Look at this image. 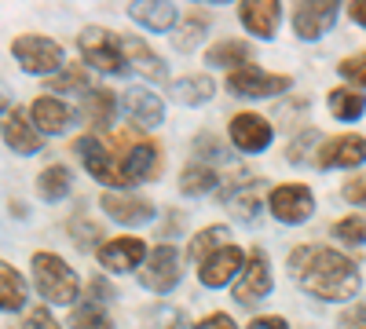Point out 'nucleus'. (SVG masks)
Segmentation results:
<instances>
[{
    "label": "nucleus",
    "instance_id": "47",
    "mask_svg": "<svg viewBox=\"0 0 366 329\" xmlns=\"http://www.w3.org/2000/svg\"><path fill=\"white\" fill-rule=\"evenodd\" d=\"M362 308H366V304H362Z\"/></svg>",
    "mask_w": 366,
    "mask_h": 329
},
{
    "label": "nucleus",
    "instance_id": "6",
    "mask_svg": "<svg viewBox=\"0 0 366 329\" xmlns=\"http://www.w3.org/2000/svg\"><path fill=\"white\" fill-rule=\"evenodd\" d=\"M11 55L22 74H34V77H55L59 70L66 66L63 59V44L41 37V34H22L11 41Z\"/></svg>",
    "mask_w": 366,
    "mask_h": 329
},
{
    "label": "nucleus",
    "instance_id": "22",
    "mask_svg": "<svg viewBox=\"0 0 366 329\" xmlns=\"http://www.w3.org/2000/svg\"><path fill=\"white\" fill-rule=\"evenodd\" d=\"M205 63L217 66V70H227V74L246 70V66H253V48H249V41L224 37L220 44H212V48L205 51Z\"/></svg>",
    "mask_w": 366,
    "mask_h": 329
},
{
    "label": "nucleus",
    "instance_id": "25",
    "mask_svg": "<svg viewBox=\"0 0 366 329\" xmlns=\"http://www.w3.org/2000/svg\"><path fill=\"white\" fill-rule=\"evenodd\" d=\"M117 106H121L117 92H110V88H92V92L84 96V103H81V113H84V121L92 128L107 132L110 121H114V113H117Z\"/></svg>",
    "mask_w": 366,
    "mask_h": 329
},
{
    "label": "nucleus",
    "instance_id": "1",
    "mask_svg": "<svg viewBox=\"0 0 366 329\" xmlns=\"http://www.w3.org/2000/svg\"><path fill=\"white\" fill-rule=\"evenodd\" d=\"M290 275L326 304H348L362 289L359 263L330 246H300L290 253Z\"/></svg>",
    "mask_w": 366,
    "mask_h": 329
},
{
    "label": "nucleus",
    "instance_id": "29",
    "mask_svg": "<svg viewBox=\"0 0 366 329\" xmlns=\"http://www.w3.org/2000/svg\"><path fill=\"white\" fill-rule=\"evenodd\" d=\"M326 106L337 121H359V117L366 113V96L359 92V88L345 84V88H333V92L326 96Z\"/></svg>",
    "mask_w": 366,
    "mask_h": 329
},
{
    "label": "nucleus",
    "instance_id": "12",
    "mask_svg": "<svg viewBox=\"0 0 366 329\" xmlns=\"http://www.w3.org/2000/svg\"><path fill=\"white\" fill-rule=\"evenodd\" d=\"M227 136L231 143L238 146L242 154H264L271 139H274V128L264 113H253V110H242L231 117V125H227Z\"/></svg>",
    "mask_w": 366,
    "mask_h": 329
},
{
    "label": "nucleus",
    "instance_id": "44",
    "mask_svg": "<svg viewBox=\"0 0 366 329\" xmlns=\"http://www.w3.org/2000/svg\"><path fill=\"white\" fill-rule=\"evenodd\" d=\"M337 329H366V308H352L337 318Z\"/></svg>",
    "mask_w": 366,
    "mask_h": 329
},
{
    "label": "nucleus",
    "instance_id": "19",
    "mask_svg": "<svg viewBox=\"0 0 366 329\" xmlns=\"http://www.w3.org/2000/svg\"><path fill=\"white\" fill-rule=\"evenodd\" d=\"M121 51H125V63L132 74L147 77V81H165L169 77V66L162 63V59L150 51V44L136 34H121Z\"/></svg>",
    "mask_w": 366,
    "mask_h": 329
},
{
    "label": "nucleus",
    "instance_id": "2",
    "mask_svg": "<svg viewBox=\"0 0 366 329\" xmlns=\"http://www.w3.org/2000/svg\"><path fill=\"white\" fill-rule=\"evenodd\" d=\"M29 267H34V285H37V293L44 296V300L74 311L77 296H81V278H77L74 267L59 253H34Z\"/></svg>",
    "mask_w": 366,
    "mask_h": 329
},
{
    "label": "nucleus",
    "instance_id": "33",
    "mask_svg": "<svg viewBox=\"0 0 366 329\" xmlns=\"http://www.w3.org/2000/svg\"><path fill=\"white\" fill-rule=\"evenodd\" d=\"M48 92H92V77L84 70V63H66L55 77H48Z\"/></svg>",
    "mask_w": 366,
    "mask_h": 329
},
{
    "label": "nucleus",
    "instance_id": "40",
    "mask_svg": "<svg viewBox=\"0 0 366 329\" xmlns=\"http://www.w3.org/2000/svg\"><path fill=\"white\" fill-rule=\"evenodd\" d=\"M19 329H63V325H59L55 322V315L41 304V308H34V311H29L26 318H22V325Z\"/></svg>",
    "mask_w": 366,
    "mask_h": 329
},
{
    "label": "nucleus",
    "instance_id": "20",
    "mask_svg": "<svg viewBox=\"0 0 366 329\" xmlns=\"http://www.w3.org/2000/svg\"><path fill=\"white\" fill-rule=\"evenodd\" d=\"M121 106H125L129 121L139 125V128H158L165 121V103L147 92V88H129V92H121Z\"/></svg>",
    "mask_w": 366,
    "mask_h": 329
},
{
    "label": "nucleus",
    "instance_id": "18",
    "mask_svg": "<svg viewBox=\"0 0 366 329\" xmlns=\"http://www.w3.org/2000/svg\"><path fill=\"white\" fill-rule=\"evenodd\" d=\"M238 19H242V26H246L253 37L271 41L274 34H279L282 4H274V0H246V4H238Z\"/></svg>",
    "mask_w": 366,
    "mask_h": 329
},
{
    "label": "nucleus",
    "instance_id": "36",
    "mask_svg": "<svg viewBox=\"0 0 366 329\" xmlns=\"http://www.w3.org/2000/svg\"><path fill=\"white\" fill-rule=\"evenodd\" d=\"M333 238L345 246H366V213H352L333 223Z\"/></svg>",
    "mask_w": 366,
    "mask_h": 329
},
{
    "label": "nucleus",
    "instance_id": "27",
    "mask_svg": "<svg viewBox=\"0 0 366 329\" xmlns=\"http://www.w3.org/2000/svg\"><path fill=\"white\" fill-rule=\"evenodd\" d=\"M26 296H29L26 278L15 271L11 263H0V308H4L8 315H15V311L26 308Z\"/></svg>",
    "mask_w": 366,
    "mask_h": 329
},
{
    "label": "nucleus",
    "instance_id": "34",
    "mask_svg": "<svg viewBox=\"0 0 366 329\" xmlns=\"http://www.w3.org/2000/svg\"><path fill=\"white\" fill-rule=\"evenodd\" d=\"M70 325L74 329H114V318L103 311V304L96 300H84L70 311Z\"/></svg>",
    "mask_w": 366,
    "mask_h": 329
},
{
    "label": "nucleus",
    "instance_id": "46",
    "mask_svg": "<svg viewBox=\"0 0 366 329\" xmlns=\"http://www.w3.org/2000/svg\"><path fill=\"white\" fill-rule=\"evenodd\" d=\"M348 15H352V22H359V26L366 29V0H355V4H348Z\"/></svg>",
    "mask_w": 366,
    "mask_h": 329
},
{
    "label": "nucleus",
    "instance_id": "26",
    "mask_svg": "<svg viewBox=\"0 0 366 329\" xmlns=\"http://www.w3.org/2000/svg\"><path fill=\"white\" fill-rule=\"evenodd\" d=\"M129 19L143 29H150V34H169V29L176 26L179 11L176 4H154V0H147V4H132L129 8Z\"/></svg>",
    "mask_w": 366,
    "mask_h": 329
},
{
    "label": "nucleus",
    "instance_id": "11",
    "mask_svg": "<svg viewBox=\"0 0 366 329\" xmlns=\"http://www.w3.org/2000/svg\"><path fill=\"white\" fill-rule=\"evenodd\" d=\"M271 285H274V278H271L267 253H264V249H253L249 260H246V271H242L238 282H234V304L249 308V304L267 300V296H271Z\"/></svg>",
    "mask_w": 366,
    "mask_h": 329
},
{
    "label": "nucleus",
    "instance_id": "16",
    "mask_svg": "<svg viewBox=\"0 0 366 329\" xmlns=\"http://www.w3.org/2000/svg\"><path fill=\"white\" fill-rule=\"evenodd\" d=\"M103 213H107L114 223H121V227H143V223H150V220L158 216V208L150 205L147 198H139V194L107 191V194H103Z\"/></svg>",
    "mask_w": 366,
    "mask_h": 329
},
{
    "label": "nucleus",
    "instance_id": "32",
    "mask_svg": "<svg viewBox=\"0 0 366 329\" xmlns=\"http://www.w3.org/2000/svg\"><path fill=\"white\" fill-rule=\"evenodd\" d=\"M66 231H70V242L77 246V249H84V253H92V249H103V227L96 223V220H88L84 213H77V216H70V223H66Z\"/></svg>",
    "mask_w": 366,
    "mask_h": 329
},
{
    "label": "nucleus",
    "instance_id": "24",
    "mask_svg": "<svg viewBox=\"0 0 366 329\" xmlns=\"http://www.w3.org/2000/svg\"><path fill=\"white\" fill-rule=\"evenodd\" d=\"M169 92L179 106H205L212 96H217V81H212L209 74H187V77L172 81Z\"/></svg>",
    "mask_w": 366,
    "mask_h": 329
},
{
    "label": "nucleus",
    "instance_id": "31",
    "mask_svg": "<svg viewBox=\"0 0 366 329\" xmlns=\"http://www.w3.org/2000/svg\"><path fill=\"white\" fill-rule=\"evenodd\" d=\"M205 29H209V11L205 8H191L187 15H183V22H179V34L172 37L176 51H194L202 44V37H205Z\"/></svg>",
    "mask_w": 366,
    "mask_h": 329
},
{
    "label": "nucleus",
    "instance_id": "17",
    "mask_svg": "<svg viewBox=\"0 0 366 329\" xmlns=\"http://www.w3.org/2000/svg\"><path fill=\"white\" fill-rule=\"evenodd\" d=\"M4 143L11 154H22V158L41 151V132L19 106H4Z\"/></svg>",
    "mask_w": 366,
    "mask_h": 329
},
{
    "label": "nucleus",
    "instance_id": "28",
    "mask_svg": "<svg viewBox=\"0 0 366 329\" xmlns=\"http://www.w3.org/2000/svg\"><path fill=\"white\" fill-rule=\"evenodd\" d=\"M227 227L224 223H212V227H202L191 242H187V260L191 263H205L212 253H220L224 246H227Z\"/></svg>",
    "mask_w": 366,
    "mask_h": 329
},
{
    "label": "nucleus",
    "instance_id": "23",
    "mask_svg": "<svg viewBox=\"0 0 366 329\" xmlns=\"http://www.w3.org/2000/svg\"><path fill=\"white\" fill-rule=\"evenodd\" d=\"M220 187H224V176H220V168H212V165L191 161V165H183V172H179V194L202 198V194H220Z\"/></svg>",
    "mask_w": 366,
    "mask_h": 329
},
{
    "label": "nucleus",
    "instance_id": "21",
    "mask_svg": "<svg viewBox=\"0 0 366 329\" xmlns=\"http://www.w3.org/2000/svg\"><path fill=\"white\" fill-rule=\"evenodd\" d=\"M29 121L37 125L41 136H63L74 121V113L63 99H55V96H37L34 103H29Z\"/></svg>",
    "mask_w": 366,
    "mask_h": 329
},
{
    "label": "nucleus",
    "instance_id": "38",
    "mask_svg": "<svg viewBox=\"0 0 366 329\" xmlns=\"http://www.w3.org/2000/svg\"><path fill=\"white\" fill-rule=\"evenodd\" d=\"M194 161H202V165H212V168H217L220 161H227V154H224V143H220L217 136H198V139H194Z\"/></svg>",
    "mask_w": 366,
    "mask_h": 329
},
{
    "label": "nucleus",
    "instance_id": "9",
    "mask_svg": "<svg viewBox=\"0 0 366 329\" xmlns=\"http://www.w3.org/2000/svg\"><path fill=\"white\" fill-rule=\"evenodd\" d=\"M267 208H271V216L279 220V223H304V220H312L315 213V194L304 187V183H279V187H271L267 194Z\"/></svg>",
    "mask_w": 366,
    "mask_h": 329
},
{
    "label": "nucleus",
    "instance_id": "15",
    "mask_svg": "<svg viewBox=\"0 0 366 329\" xmlns=\"http://www.w3.org/2000/svg\"><path fill=\"white\" fill-rule=\"evenodd\" d=\"M246 253H242L238 246H224L220 253H212L202 267H198V282L205 289H220L227 282H238V275L246 271Z\"/></svg>",
    "mask_w": 366,
    "mask_h": 329
},
{
    "label": "nucleus",
    "instance_id": "41",
    "mask_svg": "<svg viewBox=\"0 0 366 329\" xmlns=\"http://www.w3.org/2000/svg\"><path fill=\"white\" fill-rule=\"evenodd\" d=\"M341 198L348 205H366V176H352L348 183L341 187Z\"/></svg>",
    "mask_w": 366,
    "mask_h": 329
},
{
    "label": "nucleus",
    "instance_id": "37",
    "mask_svg": "<svg viewBox=\"0 0 366 329\" xmlns=\"http://www.w3.org/2000/svg\"><path fill=\"white\" fill-rule=\"evenodd\" d=\"M319 146H322V136H319L315 128H300L297 139L290 143V154H286V158H290L293 165H304V161H308V154H304V151H312V158H315Z\"/></svg>",
    "mask_w": 366,
    "mask_h": 329
},
{
    "label": "nucleus",
    "instance_id": "30",
    "mask_svg": "<svg viewBox=\"0 0 366 329\" xmlns=\"http://www.w3.org/2000/svg\"><path fill=\"white\" fill-rule=\"evenodd\" d=\"M70 191H74V176H70V168L66 165H48L41 176H37V194L44 198V201H63V198H70Z\"/></svg>",
    "mask_w": 366,
    "mask_h": 329
},
{
    "label": "nucleus",
    "instance_id": "39",
    "mask_svg": "<svg viewBox=\"0 0 366 329\" xmlns=\"http://www.w3.org/2000/svg\"><path fill=\"white\" fill-rule=\"evenodd\" d=\"M337 74H341L352 88H366V51L341 59V63H337Z\"/></svg>",
    "mask_w": 366,
    "mask_h": 329
},
{
    "label": "nucleus",
    "instance_id": "7",
    "mask_svg": "<svg viewBox=\"0 0 366 329\" xmlns=\"http://www.w3.org/2000/svg\"><path fill=\"white\" fill-rule=\"evenodd\" d=\"M224 88L234 99H271V96H286L293 88V77L290 74H267L260 66H246V70L227 74Z\"/></svg>",
    "mask_w": 366,
    "mask_h": 329
},
{
    "label": "nucleus",
    "instance_id": "35",
    "mask_svg": "<svg viewBox=\"0 0 366 329\" xmlns=\"http://www.w3.org/2000/svg\"><path fill=\"white\" fill-rule=\"evenodd\" d=\"M143 322H147L150 329H191L187 315H183L179 308H169V304L147 308V311H143Z\"/></svg>",
    "mask_w": 366,
    "mask_h": 329
},
{
    "label": "nucleus",
    "instance_id": "42",
    "mask_svg": "<svg viewBox=\"0 0 366 329\" xmlns=\"http://www.w3.org/2000/svg\"><path fill=\"white\" fill-rule=\"evenodd\" d=\"M114 296H117V289L103 278V275H96V278H92L88 282V300H96V304H107V300H114Z\"/></svg>",
    "mask_w": 366,
    "mask_h": 329
},
{
    "label": "nucleus",
    "instance_id": "3",
    "mask_svg": "<svg viewBox=\"0 0 366 329\" xmlns=\"http://www.w3.org/2000/svg\"><path fill=\"white\" fill-rule=\"evenodd\" d=\"M110 146L121 154V168H125L129 187H136V183H150V179H158L162 168H165L162 146H158L154 139L136 136L132 128H129V132H117V136L110 139Z\"/></svg>",
    "mask_w": 366,
    "mask_h": 329
},
{
    "label": "nucleus",
    "instance_id": "13",
    "mask_svg": "<svg viewBox=\"0 0 366 329\" xmlns=\"http://www.w3.org/2000/svg\"><path fill=\"white\" fill-rule=\"evenodd\" d=\"M315 165L319 168H359V165H366V136L345 132V136L322 139V146L315 151Z\"/></svg>",
    "mask_w": 366,
    "mask_h": 329
},
{
    "label": "nucleus",
    "instance_id": "10",
    "mask_svg": "<svg viewBox=\"0 0 366 329\" xmlns=\"http://www.w3.org/2000/svg\"><path fill=\"white\" fill-rule=\"evenodd\" d=\"M147 242L136 234H121V238H110V242H103V249L96 253L99 267L110 275H129V271H139V267L147 263Z\"/></svg>",
    "mask_w": 366,
    "mask_h": 329
},
{
    "label": "nucleus",
    "instance_id": "4",
    "mask_svg": "<svg viewBox=\"0 0 366 329\" xmlns=\"http://www.w3.org/2000/svg\"><path fill=\"white\" fill-rule=\"evenodd\" d=\"M70 151L81 158V165L88 168V176L96 179L99 187H110V191H129V179H125V168H121V154L114 151L110 143H103L99 136H77Z\"/></svg>",
    "mask_w": 366,
    "mask_h": 329
},
{
    "label": "nucleus",
    "instance_id": "5",
    "mask_svg": "<svg viewBox=\"0 0 366 329\" xmlns=\"http://www.w3.org/2000/svg\"><path fill=\"white\" fill-rule=\"evenodd\" d=\"M77 48H81V59H84L92 70L114 74V77L129 74L125 51H121V34H114V29H107V26H88V29H81Z\"/></svg>",
    "mask_w": 366,
    "mask_h": 329
},
{
    "label": "nucleus",
    "instance_id": "45",
    "mask_svg": "<svg viewBox=\"0 0 366 329\" xmlns=\"http://www.w3.org/2000/svg\"><path fill=\"white\" fill-rule=\"evenodd\" d=\"M246 329H290V322L282 315H257Z\"/></svg>",
    "mask_w": 366,
    "mask_h": 329
},
{
    "label": "nucleus",
    "instance_id": "8",
    "mask_svg": "<svg viewBox=\"0 0 366 329\" xmlns=\"http://www.w3.org/2000/svg\"><path fill=\"white\" fill-rule=\"evenodd\" d=\"M179 278H183V267H179V249L176 246H158V249H150V256H147V263L139 267V285L143 289H150V293H158V296H165V293H172L176 285H179Z\"/></svg>",
    "mask_w": 366,
    "mask_h": 329
},
{
    "label": "nucleus",
    "instance_id": "43",
    "mask_svg": "<svg viewBox=\"0 0 366 329\" xmlns=\"http://www.w3.org/2000/svg\"><path fill=\"white\" fill-rule=\"evenodd\" d=\"M194 329H238V325H234V318H231V315H224V311H212V315H205Z\"/></svg>",
    "mask_w": 366,
    "mask_h": 329
},
{
    "label": "nucleus",
    "instance_id": "14",
    "mask_svg": "<svg viewBox=\"0 0 366 329\" xmlns=\"http://www.w3.org/2000/svg\"><path fill=\"white\" fill-rule=\"evenodd\" d=\"M341 15V4L333 0H315V4H297L293 8V34L300 41H319L322 34H330L333 22Z\"/></svg>",
    "mask_w": 366,
    "mask_h": 329
}]
</instances>
